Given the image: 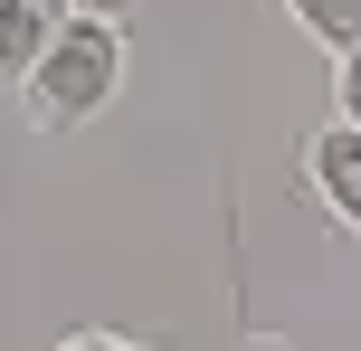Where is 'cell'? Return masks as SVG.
Returning <instances> with one entry per match:
<instances>
[{"label":"cell","instance_id":"cell-1","mask_svg":"<svg viewBox=\"0 0 361 351\" xmlns=\"http://www.w3.org/2000/svg\"><path fill=\"white\" fill-rule=\"evenodd\" d=\"M114 86H124V29H114V10H67V29L48 38V57L19 86V105H29L38 133H76V124H95L114 105Z\"/></svg>","mask_w":361,"mask_h":351},{"label":"cell","instance_id":"cell-2","mask_svg":"<svg viewBox=\"0 0 361 351\" xmlns=\"http://www.w3.org/2000/svg\"><path fill=\"white\" fill-rule=\"evenodd\" d=\"M305 190L361 238V124L352 114H333L324 133H305Z\"/></svg>","mask_w":361,"mask_h":351},{"label":"cell","instance_id":"cell-3","mask_svg":"<svg viewBox=\"0 0 361 351\" xmlns=\"http://www.w3.org/2000/svg\"><path fill=\"white\" fill-rule=\"evenodd\" d=\"M67 10L76 0H0V86H29V67L48 57V38L67 29Z\"/></svg>","mask_w":361,"mask_h":351},{"label":"cell","instance_id":"cell-4","mask_svg":"<svg viewBox=\"0 0 361 351\" xmlns=\"http://www.w3.org/2000/svg\"><path fill=\"white\" fill-rule=\"evenodd\" d=\"M286 19L314 38V48H333V57L361 48V0H286Z\"/></svg>","mask_w":361,"mask_h":351},{"label":"cell","instance_id":"cell-5","mask_svg":"<svg viewBox=\"0 0 361 351\" xmlns=\"http://www.w3.org/2000/svg\"><path fill=\"white\" fill-rule=\"evenodd\" d=\"M333 105L361 124V48H343V57H333Z\"/></svg>","mask_w":361,"mask_h":351},{"label":"cell","instance_id":"cell-6","mask_svg":"<svg viewBox=\"0 0 361 351\" xmlns=\"http://www.w3.org/2000/svg\"><path fill=\"white\" fill-rule=\"evenodd\" d=\"M57 351H143V342H114V333H76V342H57Z\"/></svg>","mask_w":361,"mask_h":351},{"label":"cell","instance_id":"cell-7","mask_svg":"<svg viewBox=\"0 0 361 351\" xmlns=\"http://www.w3.org/2000/svg\"><path fill=\"white\" fill-rule=\"evenodd\" d=\"M238 351H295V342H267V333H257V342H238Z\"/></svg>","mask_w":361,"mask_h":351},{"label":"cell","instance_id":"cell-8","mask_svg":"<svg viewBox=\"0 0 361 351\" xmlns=\"http://www.w3.org/2000/svg\"><path fill=\"white\" fill-rule=\"evenodd\" d=\"M76 10H133V0H76Z\"/></svg>","mask_w":361,"mask_h":351}]
</instances>
